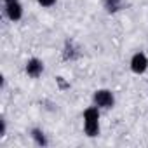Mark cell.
<instances>
[{"label":"cell","instance_id":"1","mask_svg":"<svg viewBox=\"0 0 148 148\" xmlns=\"http://www.w3.org/2000/svg\"><path fill=\"white\" fill-rule=\"evenodd\" d=\"M84 131L89 138L99 136V108L96 105L84 112Z\"/></svg>","mask_w":148,"mask_h":148},{"label":"cell","instance_id":"2","mask_svg":"<svg viewBox=\"0 0 148 148\" xmlns=\"http://www.w3.org/2000/svg\"><path fill=\"white\" fill-rule=\"evenodd\" d=\"M92 101L98 108H112L115 105V96L108 89H98L92 96Z\"/></svg>","mask_w":148,"mask_h":148},{"label":"cell","instance_id":"3","mask_svg":"<svg viewBox=\"0 0 148 148\" xmlns=\"http://www.w3.org/2000/svg\"><path fill=\"white\" fill-rule=\"evenodd\" d=\"M148 68V58L145 52H136L132 58H131V70L136 73V75H141L145 73Z\"/></svg>","mask_w":148,"mask_h":148},{"label":"cell","instance_id":"4","mask_svg":"<svg viewBox=\"0 0 148 148\" xmlns=\"http://www.w3.org/2000/svg\"><path fill=\"white\" fill-rule=\"evenodd\" d=\"M26 73H28L32 79L40 77L42 73H44V61H40V59H37V58L28 59V63H26Z\"/></svg>","mask_w":148,"mask_h":148},{"label":"cell","instance_id":"5","mask_svg":"<svg viewBox=\"0 0 148 148\" xmlns=\"http://www.w3.org/2000/svg\"><path fill=\"white\" fill-rule=\"evenodd\" d=\"M5 16L11 19V21H19L23 18V5L19 2H11V4H5Z\"/></svg>","mask_w":148,"mask_h":148},{"label":"cell","instance_id":"6","mask_svg":"<svg viewBox=\"0 0 148 148\" xmlns=\"http://www.w3.org/2000/svg\"><path fill=\"white\" fill-rule=\"evenodd\" d=\"M32 139L38 145V146H47V138H45V134H44V131L42 129H32Z\"/></svg>","mask_w":148,"mask_h":148},{"label":"cell","instance_id":"7","mask_svg":"<svg viewBox=\"0 0 148 148\" xmlns=\"http://www.w3.org/2000/svg\"><path fill=\"white\" fill-rule=\"evenodd\" d=\"M124 7V0H105V9L108 12H117Z\"/></svg>","mask_w":148,"mask_h":148},{"label":"cell","instance_id":"8","mask_svg":"<svg viewBox=\"0 0 148 148\" xmlns=\"http://www.w3.org/2000/svg\"><path fill=\"white\" fill-rule=\"evenodd\" d=\"M38 2V5H42V7H52L58 0H37Z\"/></svg>","mask_w":148,"mask_h":148},{"label":"cell","instance_id":"9","mask_svg":"<svg viewBox=\"0 0 148 148\" xmlns=\"http://www.w3.org/2000/svg\"><path fill=\"white\" fill-rule=\"evenodd\" d=\"M0 122H2V125H0V136H5V119H2V120H0Z\"/></svg>","mask_w":148,"mask_h":148},{"label":"cell","instance_id":"10","mask_svg":"<svg viewBox=\"0 0 148 148\" xmlns=\"http://www.w3.org/2000/svg\"><path fill=\"white\" fill-rule=\"evenodd\" d=\"M5 4H11V2H18V0H4Z\"/></svg>","mask_w":148,"mask_h":148}]
</instances>
